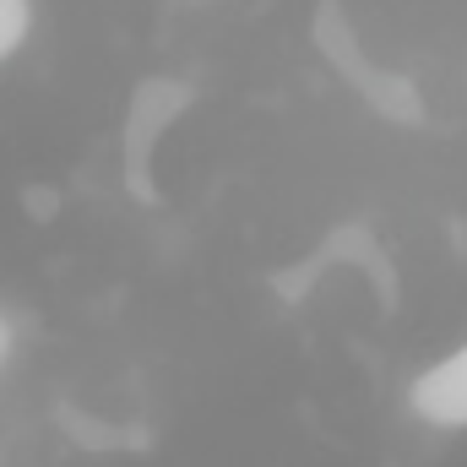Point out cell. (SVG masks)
Listing matches in <instances>:
<instances>
[{"label": "cell", "instance_id": "6da1fadb", "mask_svg": "<svg viewBox=\"0 0 467 467\" xmlns=\"http://www.w3.org/2000/svg\"><path fill=\"white\" fill-rule=\"evenodd\" d=\"M408 408H413V419H424L430 430H467V337L451 353L430 358V364L413 375Z\"/></svg>", "mask_w": 467, "mask_h": 467}, {"label": "cell", "instance_id": "3957f363", "mask_svg": "<svg viewBox=\"0 0 467 467\" xmlns=\"http://www.w3.org/2000/svg\"><path fill=\"white\" fill-rule=\"evenodd\" d=\"M11 343H16V332H11V321H5V316H0V364H5V358H11Z\"/></svg>", "mask_w": 467, "mask_h": 467}, {"label": "cell", "instance_id": "7a4b0ae2", "mask_svg": "<svg viewBox=\"0 0 467 467\" xmlns=\"http://www.w3.org/2000/svg\"><path fill=\"white\" fill-rule=\"evenodd\" d=\"M33 0H0V66L33 38Z\"/></svg>", "mask_w": 467, "mask_h": 467}]
</instances>
